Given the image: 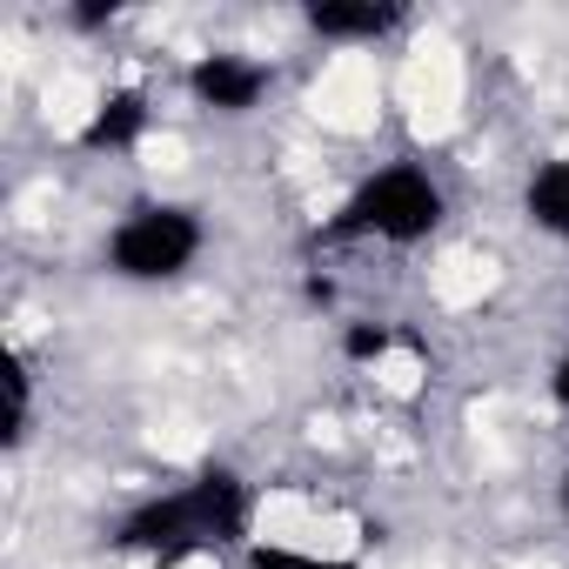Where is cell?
<instances>
[{"mask_svg":"<svg viewBox=\"0 0 569 569\" xmlns=\"http://www.w3.org/2000/svg\"><path fill=\"white\" fill-rule=\"evenodd\" d=\"M556 402H562V409H569V362H562V369H556Z\"/></svg>","mask_w":569,"mask_h":569,"instance_id":"cell-10","label":"cell"},{"mask_svg":"<svg viewBox=\"0 0 569 569\" xmlns=\"http://www.w3.org/2000/svg\"><path fill=\"white\" fill-rule=\"evenodd\" d=\"M529 214H536L542 228L569 234V161H556V168L536 174V188H529Z\"/></svg>","mask_w":569,"mask_h":569,"instance_id":"cell-7","label":"cell"},{"mask_svg":"<svg viewBox=\"0 0 569 569\" xmlns=\"http://www.w3.org/2000/svg\"><path fill=\"white\" fill-rule=\"evenodd\" d=\"M194 241H201L194 214H181V208H141V214H134V221L114 234V268H121V274H141V281H154V274H174V268H188Z\"/></svg>","mask_w":569,"mask_h":569,"instance_id":"cell-3","label":"cell"},{"mask_svg":"<svg viewBox=\"0 0 569 569\" xmlns=\"http://www.w3.org/2000/svg\"><path fill=\"white\" fill-rule=\"evenodd\" d=\"M254 569H349V562H316L296 549H254Z\"/></svg>","mask_w":569,"mask_h":569,"instance_id":"cell-8","label":"cell"},{"mask_svg":"<svg viewBox=\"0 0 569 569\" xmlns=\"http://www.w3.org/2000/svg\"><path fill=\"white\" fill-rule=\"evenodd\" d=\"M309 21L322 34H382L396 21V8H369V0H362V8H356V0H316Z\"/></svg>","mask_w":569,"mask_h":569,"instance_id":"cell-5","label":"cell"},{"mask_svg":"<svg viewBox=\"0 0 569 569\" xmlns=\"http://www.w3.org/2000/svg\"><path fill=\"white\" fill-rule=\"evenodd\" d=\"M241 516H248L241 482H234V476H221V469H208L194 489H181V496L148 502L141 516H128L121 549H154L161 562H181L188 549H208V542L241 536Z\"/></svg>","mask_w":569,"mask_h":569,"instance_id":"cell-1","label":"cell"},{"mask_svg":"<svg viewBox=\"0 0 569 569\" xmlns=\"http://www.w3.org/2000/svg\"><path fill=\"white\" fill-rule=\"evenodd\" d=\"M562 502H569V489H562Z\"/></svg>","mask_w":569,"mask_h":569,"instance_id":"cell-11","label":"cell"},{"mask_svg":"<svg viewBox=\"0 0 569 569\" xmlns=\"http://www.w3.org/2000/svg\"><path fill=\"white\" fill-rule=\"evenodd\" d=\"M194 94H201V101H214V108H254V94H261V68L214 54V61H201V68H194Z\"/></svg>","mask_w":569,"mask_h":569,"instance_id":"cell-4","label":"cell"},{"mask_svg":"<svg viewBox=\"0 0 569 569\" xmlns=\"http://www.w3.org/2000/svg\"><path fill=\"white\" fill-rule=\"evenodd\" d=\"M389 349V329H349V356L356 362H369V356H382Z\"/></svg>","mask_w":569,"mask_h":569,"instance_id":"cell-9","label":"cell"},{"mask_svg":"<svg viewBox=\"0 0 569 569\" xmlns=\"http://www.w3.org/2000/svg\"><path fill=\"white\" fill-rule=\"evenodd\" d=\"M436 214H442L436 188H429L416 168H389V174H376V181L342 208V221H329V241L362 234V228H376V234H389V241H416V234L436 228Z\"/></svg>","mask_w":569,"mask_h":569,"instance_id":"cell-2","label":"cell"},{"mask_svg":"<svg viewBox=\"0 0 569 569\" xmlns=\"http://www.w3.org/2000/svg\"><path fill=\"white\" fill-rule=\"evenodd\" d=\"M141 121H148V108H141V94H114L94 121H88V148H128L134 134H141Z\"/></svg>","mask_w":569,"mask_h":569,"instance_id":"cell-6","label":"cell"}]
</instances>
